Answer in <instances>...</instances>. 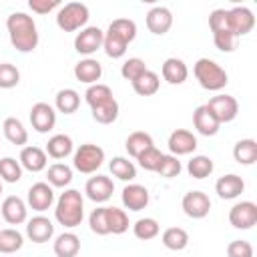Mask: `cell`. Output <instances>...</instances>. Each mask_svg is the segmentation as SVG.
<instances>
[{"label":"cell","mask_w":257,"mask_h":257,"mask_svg":"<svg viewBox=\"0 0 257 257\" xmlns=\"http://www.w3.org/2000/svg\"><path fill=\"white\" fill-rule=\"evenodd\" d=\"M102 38H104V30H100L98 26H84L74 36V50L90 58V54L102 48Z\"/></svg>","instance_id":"cell-6"},{"label":"cell","mask_w":257,"mask_h":257,"mask_svg":"<svg viewBox=\"0 0 257 257\" xmlns=\"http://www.w3.org/2000/svg\"><path fill=\"white\" fill-rule=\"evenodd\" d=\"M102 76V64L96 58H82L74 64V78L84 84H96Z\"/></svg>","instance_id":"cell-22"},{"label":"cell","mask_w":257,"mask_h":257,"mask_svg":"<svg viewBox=\"0 0 257 257\" xmlns=\"http://www.w3.org/2000/svg\"><path fill=\"white\" fill-rule=\"evenodd\" d=\"M193 74H195L199 86L205 88V90H211V92L223 90L227 86V82H229L227 70L219 62H215L211 58H199L195 62V66H193Z\"/></svg>","instance_id":"cell-3"},{"label":"cell","mask_w":257,"mask_h":257,"mask_svg":"<svg viewBox=\"0 0 257 257\" xmlns=\"http://www.w3.org/2000/svg\"><path fill=\"white\" fill-rule=\"evenodd\" d=\"M30 124L36 133H50L56 124V110L48 102H36L30 108Z\"/></svg>","instance_id":"cell-11"},{"label":"cell","mask_w":257,"mask_h":257,"mask_svg":"<svg viewBox=\"0 0 257 257\" xmlns=\"http://www.w3.org/2000/svg\"><path fill=\"white\" fill-rule=\"evenodd\" d=\"M213 169H215V163L207 155H193L191 161L187 163V173L193 179H205L213 173Z\"/></svg>","instance_id":"cell-35"},{"label":"cell","mask_w":257,"mask_h":257,"mask_svg":"<svg viewBox=\"0 0 257 257\" xmlns=\"http://www.w3.org/2000/svg\"><path fill=\"white\" fill-rule=\"evenodd\" d=\"M193 126L197 128L199 135H203V137H213V135L219 133L221 122L215 118V114L211 112V108H209L207 104H201V106H197L195 112H193Z\"/></svg>","instance_id":"cell-19"},{"label":"cell","mask_w":257,"mask_h":257,"mask_svg":"<svg viewBox=\"0 0 257 257\" xmlns=\"http://www.w3.org/2000/svg\"><path fill=\"white\" fill-rule=\"evenodd\" d=\"M106 219H108V229L112 235H122L128 229V215L124 209L106 207Z\"/></svg>","instance_id":"cell-41"},{"label":"cell","mask_w":257,"mask_h":257,"mask_svg":"<svg viewBox=\"0 0 257 257\" xmlns=\"http://www.w3.org/2000/svg\"><path fill=\"white\" fill-rule=\"evenodd\" d=\"M131 84H133V90H135L139 96H153V94L159 90V86H161V78H159L157 72L145 70V72H143L137 80H133Z\"/></svg>","instance_id":"cell-30"},{"label":"cell","mask_w":257,"mask_h":257,"mask_svg":"<svg viewBox=\"0 0 257 257\" xmlns=\"http://www.w3.org/2000/svg\"><path fill=\"white\" fill-rule=\"evenodd\" d=\"M46 183L54 189V187H58V189H64V187H68L70 183H72V167H68V165H64V163H54V165H50L48 169H46Z\"/></svg>","instance_id":"cell-29"},{"label":"cell","mask_w":257,"mask_h":257,"mask_svg":"<svg viewBox=\"0 0 257 257\" xmlns=\"http://www.w3.org/2000/svg\"><path fill=\"white\" fill-rule=\"evenodd\" d=\"M181 171H183V165H181L179 157H175V155H163V159L159 163V169H157V173L161 177L173 179V177H179Z\"/></svg>","instance_id":"cell-45"},{"label":"cell","mask_w":257,"mask_h":257,"mask_svg":"<svg viewBox=\"0 0 257 257\" xmlns=\"http://www.w3.org/2000/svg\"><path fill=\"white\" fill-rule=\"evenodd\" d=\"M28 8L34 14H48V12L56 10V8H60V2L58 0H30Z\"/></svg>","instance_id":"cell-51"},{"label":"cell","mask_w":257,"mask_h":257,"mask_svg":"<svg viewBox=\"0 0 257 257\" xmlns=\"http://www.w3.org/2000/svg\"><path fill=\"white\" fill-rule=\"evenodd\" d=\"M120 201H122L124 209H128V211H143L149 205L151 195H149L147 187H143L139 183H128V185H124V189L120 193Z\"/></svg>","instance_id":"cell-17"},{"label":"cell","mask_w":257,"mask_h":257,"mask_svg":"<svg viewBox=\"0 0 257 257\" xmlns=\"http://www.w3.org/2000/svg\"><path fill=\"white\" fill-rule=\"evenodd\" d=\"M233 159L239 165H253L257 161V141L255 139H241L233 147Z\"/></svg>","instance_id":"cell-28"},{"label":"cell","mask_w":257,"mask_h":257,"mask_svg":"<svg viewBox=\"0 0 257 257\" xmlns=\"http://www.w3.org/2000/svg\"><path fill=\"white\" fill-rule=\"evenodd\" d=\"M181 207H183V213L191 219H205L211 211V199L207 193L203 191H189L183 195V201H181Z\"/></svg>","instance_id":"cell-9"},{"label":"cell","mask_w":257,"mask_h":257,"mask_svg":"<svg viewBox=\"0 0 257 257\" xmlns=\"http://www.w3.org/2000/svg\"><path fill=\"white\" fill-rule=\"evenodd\" d=\"M161 241L171 251H183L189 245V233L183 227H169V229L163 231Z\"/></svg>","instance_id":"cell-32"},{"label":"cell","mask_w":257,"mask_h":257,"mask_svg":"<svg viewBox=\"0 0 257 257\" xmlns=\"http://www.w3.org/2000/svg\"><path fill=\"white\" fill-rule=\"evenodd\" d=\"M110 98H114V96H112V90H110L108 84H102V82L90 84V86L86 88V92H84V100H86V104H88L90 108L100 106V104L108 102Z\"/></svg>","instance_id":"cell-36"},{"label":"cell","mask_w":257,"mask_h":257,"mask_svg":"<svg viewBox=\"0 0 257 257\" xmlns=\"http://www.w3.org/2000/svg\"><path fill=\"white\" fill-rule=\"evenodd\" d=\"M207 106L211 108V112L215 114V118L223 124V122H231L237 118L239 114V102L235 96L231 94H217V96H211Z\"/></svg>","instance_id":"cell-8"},{"label":"cell","mask_w":257,"mask_h":257,"mask_svg":"<svg viewBox=\"0 0 257 257\" xmlns=\"http://www.w3.org/2000/svg\"><path fill=\"white\" fill-rule=\"evenodd\" d=\"M133 233H135V237L141 239V241H151V239H155V237L161 233V227H159V221H157V219H153V217H143V219L135 221Z\"/></svg>","instance_id":"cell-38"},{"label":"cell","mask_w":257,"mask_h":257,"mask_svg":"<svg viewBox=\"0 0 257 257\" xmlns=\"http://www.w3.org/2000/svg\"><path fill=\"white\" fill-rule=\"evenodd\" d=\"M173 26V12L167 6H155L147 12V28L149 32L163 36L171 30Z\"/></svg>","instance_id":"cell-18"},{"label":"cell","mask_w":257,"mask_h":257,"mask_svg":"<svg viewBox=\"0 0 257 257\" xmlns=\"http://www.w3.org/2000/svg\"><path fill=\"white\" fill-rule=\"evenodd\" d=\"M213 42L221 52H233L237 46V36L231 30H219L213 32Z\"/></svg>","instance_id":"cell-48"},{"label":"cell","mask_w":257,"mask_h":257,"mask_svg":"<svg viewBox=\"0 0 257 257\" xmlns=\"http://www.w3.org/2000/svg\"><path fill=\"white\" fill-rule=\"evenodd\" d=\"M0 213L8 225H22L28 221V205L16 195H10L2 201Z\"/></svg>","instance_id":"cell-14"},{"label":"cell","mask_w":257,"mask_h":257,"mask_svg":"<svg viewBox=\"0 0 257 257\" xmlns=\"http://www.w3.org/2000/svg\"><path fill=\"white\" fill-rule=\"evenodd\" d=\"M90 18L88 6L82 2H66L56 12V26L62 32H76L86 26Z\"/></svg>","instance_id":"cell-4"},{"label":"cell","mask_w":257,"mask_h":257,"mask_svg":"<svg viewBox=\"0 0 257 257\" xmlns=\"http://www.w3.org/2000/svg\"><path fill=\"white\" fill-rule=\"evenodd\" d=\"M209 28L211 32H219V30H229V18H227V10L225 8H217L209 14Z\"/></svg>","instance_id":"cell-50"},{"label":"cell","mask_w":257,"mask_h":257,"mask_svg":"<svg viewBox=\"0 0 257 257\" xmlns=\"http://www.w3.org/2000/svg\"><path fill=\"white\" fill-rule=\"evenodd\" d=\"M44 151H46L48 157L60 161V159H66V157H70L74 153V143H72V139L68 135L58 133V135H54V137L48 139Z\"/></svg>","instance_id":"cell-24"},{"label":"cell","mask_w":257,"mask_h":257,"mask_svg":"<svg viewBox=\"0 0 257 257\" xmlns=\"http://www.w3.org/2000/svg\"><path fill=\"white\" fill-rule=\"evenodd\" d=\"M88 225H90V231L96 235H110L108 219H106V207L92 209V213L88 215Z\"/></svg>","instance_id":"cell-44"},{"label":"cell","mask_w":257,"mask_h":257,"mask_svg":"<svg viewBox=\"0 0 257 257\" xmlns=\"http://www.w3.org/2000/svg\"><path fill=\"white\" fill-rule=\"evenodd\" d=\"M227 257H253V245L243 239H235L227 245Z\"/></svg>","instance_id":"cell-49"},{"label":"cell","mask_w":257,"mask_h":257,"mask_svg":"<svg viewBox=\"0 0 257 257\" xmlns=\"http://www.w3.org/2000/svg\"><path fill=\"white\" fill-rule=\"evenodd\" d=\"M108 30H112L114 34H118L126 44H131L137 38V24L131 18H116L108 24Z\"/></svg>","instance_id":"cell-42"},{"label":"cell","mask_w":257,"mask_h":257,"mask_svg":"<svg viewBox=\"0 0 257 257\" xmlns=\"http://www.w3.org/2000/svg\"><path fill=\"white\" fill-rule=\"evenodd\" d=\"M84 193L92 203H106L114 193V183L106 175H94L86 181Z\"/></svg>","instance_id":"cell-13"},{"label":"cell","mask_w":257,"mask_h":257,"mask_svg":"<svg viewBox=\"0 0 257 257\" xmlns=\"http://www.w3.org/2000/svg\"><path fill=\"white\" fill-rule=\"evenodd\" d=\"M80 106V94L74 88H60L54 96V110L62 114H72Z\"/></svg>","instance_id":"cell-27"},{"label":"cell","mask_w":257,"mask_h":257,"mask_svg":"<svg viewBox=\"0 0 257 257\" xmlns=\"http://www.w3.org/2000/svg\"><path fill=\"white\" fill-rule=\"evenodd\" d=\"M6 30H8L10 44L18 52L26 54V52H32L38 46L40 36H38V30H36V22L26 12H12L6 18Z\"/></svg>","instance_id":"cell-1"},{"label":"cell","mask_w":257,"mask_h":257,"mask_svg":"<svg viewBox=\"0 0 257 257\" xmlns=\"http://www.w3.org/2000/svg\"><path fill=\"white\" fill-rule=\"evenodd\" d=\"M54 219L58 225L66 229H74L84 219V199L82 193L76 189H64V193L58 195L56 207H54Z\"/></svg>","instance_id":"cell-2"},{"label":"cell","mask_w":257,"mask_h":257,"mask_svg":"<svg viewBox=\"0 0 257 257\" xmlns=\"http://www.w3.org/2000/svg\"><path fill=\"white\" fill-rule=\"evenodd\" d=\"M0 195H2V181H0Z\"/></svg>","instance_id":"cell-52"},{"label":"cell","mask_w":257,"mask_h":257,"mask_svg":"<svg viewBox=\"0 0 257 257\" xmlns=\"http://www.w3.org/2000/svg\"><path fill=\"white\" fill-rule=\"evenodd\" d=\"M108 169H110L112 177H116V179H120L124 183H131L137 177V167L126 157H112V161L108 163Z\"/></svg>","instance_id":"cell-34"},{"label":"cell","mask_w":257,"mask_h":257,"mask_svg":"<svg viewBox=\"0 0 257 257\" xmlns=\"http://www.w3.org/2000/svg\"><path fill=\"white\" fill-rule=\"evenodd\" d=\"M227 18H229V30L237 38L249 34L255 26V16L247 6H233L231 10H227Z\"/></svg>","instance_id":"cell-12"},{"label":"cell","mask_w":257,"mask_h":257,"mask_svg":"<svg viewBox=\"0 0 257 257\" xmlns=\"http://www.w3.org/2000/svg\"><path fill=\"white\" fill-rule=\"evenodd\" d=\"M26 237L32 241V243H48L52 237H54V225L48 217L44 215H36L32 219L26 221Z\"/></svg>","instance_id":"cell-15"},{"label":"cell","mask_w":257,"mask_h":257,"mask_svg":"<svg viewBox=\"0 0 257 257\" xmlns=\"http://www.w3.org/2000/svg\"><path fill=\"white\" fill-rule=\"evenodd\" d=\"M22 165L14 157H2L0 159V181L4 183H18L22 179Z\"/></svg>","instance_id":"cell-40"},{"label":"cell","mask_w":257,"mask_h":257,"mask_svg":"<svg viewBox=\"0 0 257 257\" xmlns=\"http://www.w3.org/2000/svg\"><path fill=\"white\" fill-rule=\"evenodd\" d=\"M24 245V235L18 229H0V253L4 255H12L16 251H20Z\"/></svg>","instance_id":"cell-33"},{"label":"cell","mask_w":257,"mask_h":257,"mask_svg":"<svg viewBox=\"0 0 257 257\" xmlns=\"http://www.w3.org/2000/svg\"><path fill=\"white\" fill-rule=\"evenodd\" d=\"M18 161H20L22 169H26V171H30V173H40V171H44L46 165H48V155H46L44 149L28 145V147H22Z\"/></svg>","instance_id":"cell-20"},{"label":"cell","mask_w":257,"mask_h":257,"mask_svg":"<svg viewBox=\"0 0 257 257\" xmlns=\"http://www.w3.org/2000/svg\"><path fill=\"white\" fill-rule=\"evenodd\" d=\"M167 145H169L171 155H175V157L191 155V153H195V149H197V137H195L191 131H187V128H175V131L169 135Z\"/></svg>","instance_id":"cell-16"},{"label":"cell","mask_w":257,"mask_h":257,"mask_svg":"<svg viewBox=\"0 0 257 257\" xmlns=\"http://www.w3.org/2000/svg\"><path fill=\"white\" fill-rule=\"evenodd\" d=\"M54 255L56 257H76L80 251V239L72 231H64L54 239Z\"/></svg>","instance_id":"cell-25"},{"label":"cell","mask_w":257,"mask_h":257,"mask_svg":"<svg viewBox=\"0 0 257 257\" xmlns=\"http://www.w3.org/2000/svg\"><path fill=\"white\" fill-rule=\"evenodd\" d=\"M151 147H155L153 137H151L149 133H145V131H135V133H131V135L126 137V141H124L126 153H128L131 157H135V159H137L141 153H145L147 149H151Z\"/></svg>","instance_id":"cell-31"},{"label":"cell","mask_w":257,"mask_h":257,"mask_svg":"<svg viewBox=\"0 0 257 257\" xmlns=\"http://www.w3.org/2000/svg\"><path fill=\"white\" fill-rule=\"evenodd\" d=\"M161 159H163V153H161L157 147H151V149H147L145 153H141V155L137 157L139 165H141L145 171H153V173H157Z\"/></svg>","instance_id":"cell-47"},{"label":"cell","mask_w":257,"mask_h":257,"mask_svg":"<svg viewBox=\"0 0 257 257\" xmlns=\"http://www.w3.org/2000/svg\"><path fill=\"white\" fill-rule=\"evenodd\" d=\"M20 82V70L12 62H0V88L8 90L18 86Z\"/></svg>","instance_id":"cell-46"},{"label":"cell","mask_w":257,"mask_h":257,"mask_svg":"<svg viewBox=\"0 0 257 257\" xmlns=\"http://www.w3.org/2000/svg\"><path fill=\"white\" fill-rule=\"evenodd\" d=\"M26 205H28L32 211H38V213L48 211V209L54 205V189H52L48 183H44V181L34 183V185L28 189Z\"/></svg>","instance_id":"cell-10"},{"label":"cell","mask_w":257,"mask_h":257,"mask_svg":"<svg viewBox=\"0 0 257 257\" xmlns=\"http://www.w3.org/2000/svg\"><path fill=\"white\" fill-rule=\"evenodd\" d=\"M161 72H163V78H165L169 84H183V82L187 80V76H189V68H187L185 60H181V58H177V56L167 58V60L163 62Z\"/></svg>","instance_id":"cell-23"},{"label":"cell","mask_w":257,"mask_h":257,"mask_svg":"<svg viewBox=\"0 0 257 257\" xmlns=\"http://www.w3.org/2000/svg\"><path fill=\"white\" fill-rule=\"evenodd\" d=\"M145 70H149L147 68V64H145V60L143 58H139V56H133V58H126L124 62H122V66H120V76L124 78V80H137Z\"/></svg>","instance_id":"cell-43"},{"label":"cell","mask_w":257,"mask_h":257,"mask_svg":"<svg viewBox=\"0 0 257 257\" xmlns=\"http://www.w3.org/2000/svg\"><path fill=\"white\" fill-rule=\"evenodd\" d=\"M102 163H104V149L98 145L84 143L72 153V167L82 175L96 173L102 167Z\"/></svg>","instance_id":"cell-5"},{"label":"cell","mask_w":257,"mask_h":257,"mask_svg":"<svg viewBox=\"0 0 257 257\" xmlns=\"http://www.w3.org/2000/svg\"><path fill=\"white\" fill-rule=\"evenodd\" d=\"M126 46H128V44H126L118 34H114L112 30L106 28L104 38H102V50L106 52L108 58H122V56L126 54Z\"/></svg>","instance_id":"cell-37"},{"label":"cell","mask_w":257,"mask_h":257,"mask_svg":"<svg viewBox=\"0 0 257 257\" xmlns=\"http://www.w3.org/2000/svg\"><path fill=\"white\" fill-rule=\"evenodd\" d=\"M2 133H4L6 141L12 143V145H16V147H24V145L28 143V131L24 128L22 120L16 118V116L4 118V122H2Z\"/></svg>","instance_id":"cell-26"},{"label":"cell","mask_w":257,"mask_h":257,"mask_svg":"<svg viewBox=\"0 0 257 257\" xmlns=\"http://www.w3.org/2000/svg\"><path fill=\"white\" fill-rule=\"evenodd\" d=\"M118 102H116V98H110L108 102H104V104H100V106H94V108H90V112H92V118L98 122V124H110V122H114L116 118H118Z\"/></svg>","instance_id":"cell-39"},{"label":"cell","mask_w":257,"mask_h":257,"mask_svg":"<svg viewBox=\"0 0 257 257\" xmlns=\"http://www.w3.org/2000/svg\"><path fill=\"white\" fill-rule=\"evenodd\" d=\"M229 223L235 229L247 231L257 225V205L253 201H239L229 209Z\"/></svg>","instance_id":"cell-7"},{"label":"cell","mask_w":257,"mask_h":257,"mask_svg":"<svg viewBox=\"0 0 257 257\" xmlns=\"http://www.w3.org/2000/svg\"><path fill=\"white\" fill-rule=\"evenodd\" d=\"M243 191H245V181L239 175H235V173L223 175L215 183V193L219 195V199H225V201L237 199Z\"/></svg>","instance_id":"cell-21"}]
</instances>
